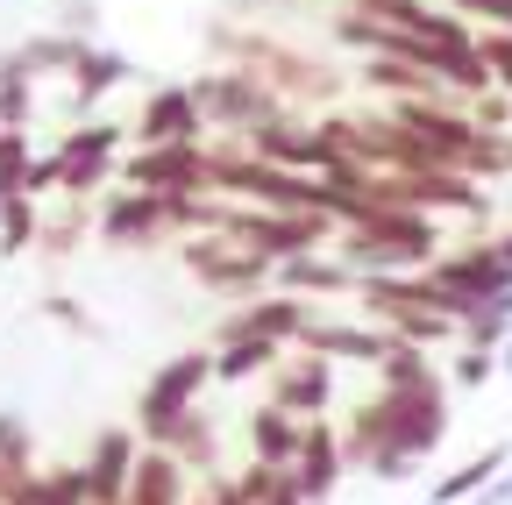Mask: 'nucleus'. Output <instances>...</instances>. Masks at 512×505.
Instances as JSON below:
<instances>
[{
    "mask_svg": "<svg viewBox=\"0 0 512 505\" xmlns=\"http://www.w3.org/2000/svg\"><path fill=\"white\" fill-rule=\"evenodd\" d=\"M448 434V385L427 377V385H377L349 427H342V463L370 470L377 484H406Z\"/></svg>",
    "mask_w": 512,
    "mask_h": 505,
    "instance_id": "1",
    "label": "nucleus"
},
{
    "mask_svg": "<svg viewBox=\"0 0 512 505\" xmlns=\"http://www.w3.org/2000/svg\"><path fill=\"white\" fill-rule=\"evenodd\" d=\"M207 385H214V349H185V356H171V363L150 377V385H143V399H136V434L157 449V441H164L185 413H200V392H207Z\"/></svg>",
    "mask_w": 512,
    "mask_h": 505,
    "instance_id": "2",
    "label": "nucleus"
},
{
    "mask_svg": "<svg viewBox=\"0 0 512 505\" xmlns=\"http://www.w3.org/2000/svg\"><path fill=\"white\" fill-rule=\"evenodd\" d=\"M192 107H200V121L207 129H221V136H249V129H264V121H278V114H292L256 72H207V79H192Z\"/></svg>",
    "mask_w": 512,
    "mask_h": 505,
    "instance_id": "3",
    "label": "nucleus"
},
{
    "mask_svg": "<svg viewBox=\"0 0 512 505\" xmlns=\"http://www.w3.org/2000/svg\"><path fill=\"white\" fill-rule=\"evenodd\" d=\"M185 271L200 278L207 292H221V299H264V285H271L278 264L249 257V249L228 242V235H192V242H185Z\"/></svg>",
    "mask_w": 512,
    "mask_h": 505,
    "instance_id": "4",
    "label": "nucleus"
},
{
    "mask_svg": "<svg viewBox=\"0 0 512 505\" xmlns=\"http://www.w3.org/2000/svg\"><path fill=\"white\" fill-rule=\"evenodd\" d=\"M128 193H214V171H207V143H164V150H128L121 164Z\"/></svg>",
    "mask_w": 512,
    "mask_h": 505,
    "instance_id": "5",
    "label": "nucleus"
},
{
    "mask_svg": "<svg viewBox=\"0 0 512 505\" xmlns=\"http://www.w3.org/2000/svg\"><path fill=\"white\" fill-rule=\"evenodd\" d=\"M306 321H313V306H306V299H292V292H264L256 306H235L228 321L214 328V349H228V342H271V349H292V342L306 335Z\"/></svg>",
    "mask_w": 512,
    "mask_h": 505,
    "instance_id": "6",
    "label": "nucleus"
},
{
    "mask_svg": "<svg viewBox=\"0 0 512 505\" xmlns=\"http://www.w3.org/2000/svg\"><path fill=\"white\" fill-rule=\"evenodd\" d=\"M114 150H121V129H107V121H86V129H72L57 143V193H72V200H86V193H100V185L114 178Z\"/></svg>",
    "mask_w": 512,
    "mask_h": 505,
    "instance_id": "7",
    "label": "nucleus"
},
{
    "mask_svg": "<svg viewBox=\"0 0 512 505\" xmlns=\"http://www.w3.org/2000/svg\"><path fill=\"white\" fill-rule=\"evenodd\" d=\"M299 349H306V356H328V363H370V370H377L399 342L384 335L377 321H328V313H313L306 335H299Z\"/></svg>",
    "mask_w": 512,
    "mask_h": 505,
    "instance_id": "8",
    "label": "nucleus"
},
{
    "mask_svg": "<svg viewBox=\"0 0 512 505\" xmlns=\"http://www.w3.org/2000/svg\"><path fill=\"white\" fill-rule=\"evenodd\" d=\"M328 399H335V363L328 356H299V363H271V399L264 406H278V413H292V420H320L328 413Z\"/></svg>",
    "mask_w": 512,
    "mask_h": 505,
    "instance_id": "9",
    "label": "nucleus"
},
{
    "mask_svg": "<svg viewBox=\"0 0 512 505\" xmlns=\"http://www.w3.org/2000/svg\"><path fill=\"white\" fill-rule=\"evenodd\" d=\"M136 434L128 427H107L100 441H93V456L79 463L86 470V505H128V477H136Z\"/></svg>",
    "mask_w": 512,
    "mask_h": 505,
    "instance_id": "10",
    "label": "nucleus"
},
{
    "mask_svg": "<svg viewBox=\"0 0 512 505\" xmlns=\"http://www.w3.org/2000/svg\"><path fill=\"white\" fill-rule=\"evenodd\" d=\"M342 434L328 427V420H306V434H299V456H292V484L306 491V505H328L335 498V484H342Z\"/></svg>",
    "mask_w": 512,
    "mask_h": 505,
    "instance_id": "11",
    "label": "nucleus"
},
{
    "mask_svg": "<svg viewBox=\"0 0 512 505\" xmlns=\"http://www.w3.org/2000/svg\"><path fill=\"white\" fill-rule=\"evenodd\" d=\"M200 107H192V86H157L143 100V121H136V150H164V143H200Z\"/></svg>",
    "mask_w": 512,
    "mask_h": 505,
    "instance_id": "12",
    "label": "nucleus"
},
{
    "mask_svg": "<svg viewBox=\"0 0 512 505\" xmlns=\"http://www.w3.org/2000/svg\"><path fill=\"white\" fill-rule=\"evenodd\" d=\"M292 299H335V292H356V271L342 264V257H328V249H299V257H285L278 271H271Z\"/></svg>",
    "mask_w": 512,
    "mask_h": 505,
    "instance_id": "13",
    "label": "nucleus"
},
{
    "mask_svg": "<svg viewBox=\"0 0 512 505\" xmlns=\"http://www.w3.org/2000/svg\"><path fill=\"white\" fill-rule=\"evenodd\" d=\"M299 434H306V420H292V413H278V406H256V413H249V456L264 463V470H292Z\"/></svg>",
    "mask_w": 512,
    "mask_h": 505,
    "instance_id": "14",
    "label": "nucleus"
},
{
    "mask_svg": "<svg viewBox=\"0 0 512 505\" xmlns=\"http://www.w3.org/2000/svg\"><path fill=\"white\" fill-rule=\"evenodd\" d=\"M505 463H512V449H505V441H498V449H484V456H470L463 470H448V477H441V484L427 491V505H463V498H477V491H484V484H491V477H498Z\"/></svg>",
    "mask_w": 512,
    "mask_h": 505,
    "instance_id": "15",
    "label": "nucleus"
},
{
    "mask_svg": "<svg viewBox=\"0 0 512 505\" xmlns=\"http://www.w3.org/2000/svg\"><path fill=\"white\" fill-rule=\"evenodd\" d=\"M128 79V57H114V50H79V65H72V107H93L100 93H114Z\"/></svg>",
    "mask_w": 512,
    "mask_h": 505,
    "instance_id": "16",
    "label": "nucleus"
},
{
    "mask_svg": "<svg viewBox=\"0 0 512 505\" xmlns=\"http://www.w3.org/2000/svg\"><path fill=\"white\" fill-rule=\"evenodd\" d=\"M278 356H285V349H271V342H228V349H214V385H249V377H271Z\"/></svg>",
    "mask_w": 512,
    "mask_h": 505,
    "instance_id": "17",
    "label": "nucleus"
},
{
    "mask_svg": "<svg viewBox=\"0 0 512 505\" xmlns=\"http://www.w3.org/2000/svg\"><path fill=\"white\" fill-rule=\"evenodd\" d=\"M235 491H242V505H306V491L292 484V470H264V463H249L235 477Z\"/></svg>",
    "mask_w": 512,
    "mask_h": 505,
    "instance_id": "18",
    "label": "nucleus"
},
{
    "mask_svg": "<svg viewBox=\"0 0 512 505\" xmlns=\"http://www.w3.org/2000/svg\"><path fill=\"white\" fill-rule=\"evenodd\" d=\"M36 235H43L36 200H29V193H8V200H0V257H22Z\"/></svg>",
    "mask_w": 512,
    "mask_h": 505,
    "instance_id": "19",
    "label": "nucleus"
},
{
    "mask_svg": "<svg viewBox=\"0 0 512 505\" xmlns=\"http://www.w3.org/2000/svg\"><path fill=\"white\" fill-rule=\"evenodd\" d=\"M79 235H86V200H72V193H64V207H57V221H43V257H72V249H79Z\"/></svg>",
    "mask_w": 512,
    "mask_h": 505,
    "instance_id": "20",
    "label": "nucleus"
},
{
    "mask_svg": "<svg viewBox=\"0 0 512 505\" xmlns=\"http://www.w3.org/2000/svg\"><path fill=\"white\" fill-rule=\"evenodd\" d=\"M29 449H36V441H29V420H22V413H0V463H8V470H29Z\"/></svg>",
    "mask_w": 512,
    "mask_h": 505,
    "instance_id": "21",
    "label": "nucleus"
},
{
    "mask_svg": "<svg viewBox=\"0 0 512 505\" xmlns=\"http://www.w3.org/2000/svg\"><path fill=\"white\" fill-rule=\"evenodd\" d=\"M491 377H498V356L491 349H456V385H491Z\"/></svg>",
    "mask_w": 512,
    "mask_h": 505,
    "instance_id": "22",
    "label": "nucleus"
},
{
    "mask_svg": "<svg viewBox=\"0 0 512 505\" xmlns=\"http://www.w3.org/2000/svg\"><path fill=\"white\" fill-rule=\"evenodd\" d=\"M448 15H463V22H491V29H512V0H448Z\"/></svg>",
    "mask_w": 512,
    "mask_h": 505,
    "instance_id": "23",
    "label": "nucleus"
},
{
    "mask_svg": "<svg viewBox=\"0 0 512 505\" xmlns=\"http://www.w3.org/2000/svg\"><path fill=\"white\" fill-rule=\"evenodd\" d=\"M185 505H242V491H235V477H221V470H207V477H200V491H192Z\"/></svg>",
    "mask_w": 512,
    "mask_h": 505,
    "instance_id": "24",
    "label": "nucleus"
},
{
    "mask_svg": "<svg viewBox=\"0 0 512 505\" xmlns=\"http://www.w3.org/2000/svg\"><path fill=\"white\" fill-rule=\"evenodd\" d=\"M43 313H50L57 328H72V335H93V321L79 313V299H43Z\"/></svg>",
    "mask_w": 512,
    "mask_h": 505,
    "instance_id": "25",
    "label": "nucleus"
},
{
    "mask_svg": "<svg viewBox=\"0 0 512 505\" xmlns=\"http://www.w3.org/2000/svg\"><path fill=\"white\" fill-rule=\"evenodd\" d=\"M477 505H512V463H505V470H498V477L477 491Z\"/></svg>",
    "mask_w": 512,
    "mask_h": 505,
    "instance_id": "26",
    "label": "nucleus"
},
{
    "mask_svg": "<svg viewBox=\"0 0 512 505\" xmlns=\"http://www.w3.org/2000/svg\"><path fill=\"white\" fill-rule=\"evenodd\" d=\"M491 249H498V257H505V264H512V235H498V242H491Z\"/></svg>",
    "mask_w": 512,
    "mask_h": 505,
    "instance_id": "27",
    "label": "nucleus"
},
{
    "mask_svg": "<svg viewBox=\"0 0 512 505\" xmlns=\"http://www.w3.org/2000/svg\"><path fill=\"white\" fill-rule=\"evenodd\" d=\"M498 370H505V377H512V342H505V349H498Z\"/></svg>",
    "mask_w": 512,
    "mask_h": 505,
    "instance_id": "28",
    "label": "nucleus"
},
{
    "mask_svg": "<svg viewBox=\"0 0 512 505\" xmlns=\"http://www.w3.org/2000/svg\"><path fill=\"white\" fill-rule=\"evenodd\" d=\"M0 200H8V193H0Z\"/></svg>",
    "mask_w": 512,
    "mask_h": 505,
    "instance_id": "29",
    "label": "nucleus"
}]
</instances>
